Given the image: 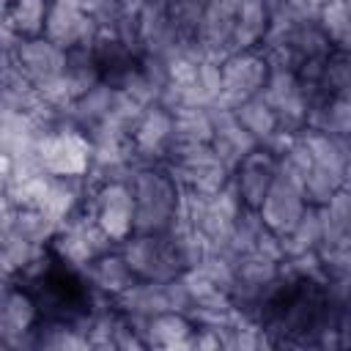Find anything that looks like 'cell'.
Masks as SVG:
<instances>
[{"instance_id": "12", "label": "cell", "mask_w": 351, "mask_h": 351, "mask_svg": "<svg viewBox=\"0 0 351 351\" xmlns=\"http://www.w3.org/2000/svg\"><path fill=\"white\" fill-rule=\"evenodd\" d=\"M236 8H239V0H208L192 33V41L197 44L203 58L222 60L225 55H230Z\"/></svg>"}, {"instance_id": "24", "label": "cell", "mask_w": 351, "mask_h": 351, "mask_svg": "<svg viewBox=\"0 0 351 351\" xmlns=\"http://www.w3.org/2000/svg\"><path fill=\"white\" fill-rule=\"evenodd\" d=\"M280 239H282L285 255L318 250V244H321V214H318V206H307L302 211V217L296 219V225Z\"/></svg>"}, {"instance_id": "8", "label": "cell", "mask_w": 351, "mask_h": 351, "mask_svg": "<svg viewBox=\"0 0 351 351\" xmlns=\"http://www.w3.org/2000/svg\"><path fill=\"white\" fill-rule=\"evenodd\" d=\"M41 310L33 293L22 285H11L0 299V346L3 348H36L33 329Z\"/></svg>"}, {"instance_id": "20", "label": "cell", "mask_w": 351, "mask_h": 351, "mask_svg": "<svg viewBox=\"0 0 351 351\" xmlns=\"http://www.w3.org/2000/svg\"><path fill=\"white\" fill-rule=\"evenodd\" d=\"M47 184H49V173L14 167V176L3 192L14 203V208H41L44 195H47Z\"/></svg>"}, {"instance_id": "16", "label": "cell", "mask_w": 351, "mask_h": 351, "mask_svg": "<svg viewBox=\"0 0 351 351\" xmlns=\"http://www.w3.org/2000/svg\"><path fill=\"white\" fill-rule=\"evenodd\" d=\"M77 274L82 277V282L88 285V291L101 293V296H110V299H115L118 293H123V291L137 280L134 271L129 269L126 258L118 252V247H112V250L96 255V258H93L90 263H85Z\"/></svg>"}, {"instance_id": "2", "label": "cell", "mask_w": 351, "mask_h": 351, "mask_svg": "<svg viewBox=\"0 0 351 351\" xmlns=\"http://www.w3.org/2000/svg\"><path fill=\"white\" fill-rule=\"evenodd\" d=\"M36 162L49 176H88L90 137L69 118H60L38 132Z\"/></svg>"}, {"instance_id": "14", "label": "cell", "mask_w": 351, "mask_h": 351, "mask_svg": "<svg viewBox=\"0 0 351 351\" xmlns=\"http://www.w3.org/2000/svg\"><path fill=\"white\" fill-rule=\"evenodd\" d=\"M274 176H277V156L271 151H266L263 145L252 148L230 170V181H233V186H236V192H239V197L247 208L261 206V200L269 192Z\"/></svg>"}, {"instance_id": "25", "label": "cell", "mask_w": 351, "mask_h": 351, "mask_svg": "<svg viewBox=\"0 0 351 351\" xmlns=\"http://www.w3.org/2000/svg\"><path fill=\"white\" fill-rule=\"evenodd\" d=\"M11 230H16L19 236H25L27 241H33L38 247H47L49 239L58 230V222L44 208H16L14 222H11Z\"/></svg>"}, {"instance_id": "28", "label": "cell", "mask_w": 351, "mask_h": 351, "mask_svg": "<svg viewBox=\"0 0 351 351\" xmlns=\"http://www.w3.org/2000/svg\"><path fill=\"white\" fill-rule=\"evenodd\" d=\"M16 41H19V36L8 27V22L0 16V58L3 55H11L14 52V47H16Z\"/></svg>"}, {"instance_id": "34", "label": "cell", "mask_w": 351, "mask_h": 351, "mask_svg": "<svg viewBox=\"0 0 351 351\" xmlns=\"http://www.w3.org/2000/svg\"><path fill=\"white\" fill-rule=\"evenodd\" d=\"M0 348H3V346H0Z\"/></svg>"}, {"instance_id": "26", "label": "cell", "mask_w": 351, "mask_h": 351, "mask_svg": "<svg viewBox=\"0 0 351 351\" xmlns=\"http://www.w3.org/2000/svg\"><path fill=\"white\" fill-rule=\"evenodd\" d=\"M80 5L88 14V19L93 22L96 33H112L121 25V19L129 14L121 5V0H80Z\"/></svg>"}, {"instance_id": "3", "label": "cell", "mask_w": 351, "mask_h": 351, "mask_svg": "<svg viewBox=\"0 0 351 351\" xmlns=\"http://www.w3.org/2000/svg\"><path fill=\"white\" fill-rule=\"evenodd\" d=\"M112 247L115 244L110 241V236L96 225L93 214L88 211V203H85V208L71 214L66 222H60L55 236L47 244L52 258L71 271H80L85 263H90L96 255H101Z\"/></svg>"}, {"instance_id": "11", "label": "cell", "mask_w": 351, "mask_h": 351, "mask_svg": "<svg viewBox=\"0 0 351 351\" xmlns=\"http://www.w3.org/2000/svg\"><path fill=\"white\" fill-rule=\"evenodd\" d=\"M170 143H173V112L159 104L145 107L129 134V148H132L134 162L137 165H151V162L162 165L170 151Z\"/></svg>"}, {"instance_id": "30", "label": "cell", "mask_w": 351, "mask_h": 351, "mask_svg": "<svg viewBox=\"0 0 351 351\" xmlns=\"http://www.w3.org/2000/svg\"><path fill=\"white\" fill-rule=\"evenodd\" d=\"M11 176H14V159L5 151H0V192L8 186Z\"/></svg>"}, {"instance_id": "22", "label": "cell", "mask_w": 351, "mask_h": 351, "mask_svg": "<svg viewBox=\"0 0 351 351\" xmlns=\"http://www.w3.org/2000/svg\"><path fill=\"white\" fill-rule=\"evenodd\" d=\"M47 5L49 0H11L3 19L19 38H33V36H41L44 30Z\"/></svg>"}, {"instance_id": "32", "label": "cell", "mask_w": 351, "mask_h": 351, "mask_svg": "<svg viewBox=\"0 0 351 351\" xmlns=\"http://www.w3.org/2000/svg\"><path fill=\"white\" fill-rule=\"evenodd\" d=\"M11 285H14V280H0V299H3V293H5Z\"/></svg>"}, {"instance_id": "18", "label": "cell", "mask_w": 351, "mask_h": 351, "mask_svg": "<svg viewBox=\"0 0 351 351\" xmlns=\"http://www.w3.org/2000/svg\"><path fill=\"white\" fill-rule=\"evenodd\" d=\"M269 30V0H239L230 52L258 49Z\"/></svg>"}, {"instance_id": "29", "label": "cell", "mask_w": 351, "mask_h": 351, "mask_svg": "<svg viewBox=\"0 0 351 351\" xmlns=\"http://www.w3.org/2000/svg\"><path fill=\"white\" fill-rule=\"evenodd\" d=\"M14 214H16L14 203L5 197V192H0V233H5V230L11 228V222H14Z\"/></svg>"}, {"instance_id": "23", "label": "cell", "mask_w": 351, "mask_h": 351, "mask_svg": "<svg viewBox=\"0 0 351 351\" xmlns=\"http://www.w3.org/2000/svg\"><path fill=\"white\" fill-rule=\"evenodd\" d=\"M230 110H233L236 121L252 134V140L258 145L266 143L277 132V118H274V112L269 110V104L261 96H252V99H247V101H241V104H236Z\"/></svg>"}, {"instance_id": "17", "label": "cell", "mask_w": 351, "mask_h": 351, "mask_svg": "<svg viewBox=\"0 0 351 351\" xmlns=\"http://www.w3.org/2000/svg\"><path fill=\"white\" fill-rule=\"evenodd\" d=\"M132 324L137 326L145 348H186L195 332V324L176 310H165L145 321H132Z\"/></svg>"}, {"instance_id": "10", "label": "cell", "mask_w": 351, "mask_h": 351, "mask_svg": "<svg viewBox=\"0 0 351 351\" xmlns=\"http://www.w3.org/2000/svg\"><path fill=\"white\" fill-rule=\"evenodd\" d=\"M41 36L69 52L77 47H90L96 38V27L82 11L80 0H49Z\"/></svg>"}, {"instance_id": "21", "label": "cell", "mask_w": 351, "mask_h": 351, "mask_svg": "<svg viewBox=\"0 0 351 351\" xmlns=\"http://www.w3.org/2000/svg\"><path fill=\"white\" fill-rule=\"evenodd\" d=\"M211 140L208 107H181L173 112V143L170 145H203Z\"/></svg>"}, {"instance_id": "15", "label": "cell", "mask_w": 351, "mask_h": 351, "mask_svg": "<svg viewBox=\"0 0 351 351\" xmlns=\"http://www.w3.org/2000/svg\"><path fill=\"white\" fill-rule=\"evenodd\" d=\"M208 115H211V151L222 159V165L228 170H233L239 165V159H244L252 148H258V143L252 140V134L236 121L233 110L230 107H222V104H211L208 107Z\"/></svg>"}, {"instance_id": "9", "label": "cell", "mask_w": 351, "mask_h": 351, "mask_svg": "<svg viewBox=\"0 0 351 351\" xmlns=\"http://www.w3.org/2000/svg\"><path fill=\"white\" fill-rule=\"evenodd\" d=\"M304 208H307V203H304V195H302V184L293 176H288L277 167V176H274L269 192L263 195L261 206L255 208L261 214L263 225L271 233L285 236L296 225V219L302 217Z\"/></svg>"}, {"instance_id": "6", "label": "cell", "mask_w": 351, "mask_h": 351, "mask_svg": "<svg viewBox=\"0 0 351 351\" xmlns=\"http://www.w3.org/2000/svg\"><path fill=\"white\" fill-rule=\"evenodd\" d=\"M277 118V129L299 134L307 126V96L296 71H269L263 90L258 93Z\"/></svg>"}, {"instance_id": "5", "label": "cell", "mask_w": 351, "mask_h": 351, "mask_svg": "<svg viewBox=\"0 0 351 351\" xmlns=\"http://www.w3.org/2000/svg\"><path fill=\"white\" fill-rule=\"evenodd\" d=\"M269 66L261 55V49H241L230 52L219 60V101L222 107H236L252 96H258L266 85Z\"/></svg>"}, {"instance_id": "4", "label": "cell", "mask_w": 351, "mask_h": 351, "mask_svg": "<svg viewBox=\"0 0 351 351\" xmlns=\"http://www.w3.org/2000/svg\"><path fill=\"white\" fill-rule=\"evenodd\" d=\"M118 252L126 258L129 269L137 280H173L184 271L181 255L170 239V233H129L123 241L115 244Z\"/></svg>"}, {"instance_id": "27", "label": "cell", "mask_w": 351, "mask_h": 351, "mask_svg": "<svg viewBox=\"0 0 351 351\" xmlns=\"http://www.w3.org/2000/svg\"><path fill=\"white\" fill-rule=\"evenodd\" d=\"M167 5H170V16H173L176 27L184 36H192L203 8L208 5V0H167Z\"/></svg>"}, {"instance_id": "7", "label": "cell", "mask_w": 351, "mask_h": 351, "mask_svg": "<svg viewBox=\"0 0 351 351\" xmlns=\"http://www.w3.org/2000/svg\"><path fill=\"white\" fill-rule=\"evenodd\" d=\"M88 211L93 214L96 225L110 236L112 244L123 241L132 233V219H134V203H132L129 184L107 181V184L90 186Z\"/></svg>"}, {"instance_id": "13", "label": "cell", "mask_w": 351, "mask_h": 351, "mask_svg": "<svg viewBox=\"0 0 351 351\" xmlns=\"http://www.w3.org/2000/svg\"><path fill=\"white\" fill-rule=\"evenodd\" d=\"M11 55H14L16 66L25 71V77L36 85V90L49 85L52 80H58L66 69V49H60L58 44H52L44 36L19 38Z\"/></svg>"}, {"instance_id": "1", "label": "cell", "mask_w": 351, "mask_h": 351, "mask_svg": "<svg viewBox=\"0 0 351 351\" xmlns=\"http://www.w3.org/2000/svg\"><path fill=\"white\" fill-rule=\"evenodd\" d=\"M126 184L134 203L132 233H165L176 222L181 197V186L176 184L170 170L159 162L134 165L126 176Z\"/></svg>"}, {"instance_id": "19", "label": "cell", "mask_w": 351, "mask_h": 351, "mask_svg": "<svg viewBox=\"0 0 351 351\" xmlns=\"http://www.w3.org/2000/svg\"><path fill=\"white\" fill-rule=\"evenodd\" d=\"M315 22L326 33L332 49L348 52L351 47V5L348 0H321L315 11Z\"/></svg>"}, {"instance_id": "31", "label": "cell", "mask_w": 351, "mask_h": 351, "mask_svg": "<svg viewBox=\"0 0 351 351\" xmlns=\"http://www.w3.org/2000/svg\"><path fill=\"white\" fill-rule=\"evenodd\" d=\"M0 280H16V269L11 266V261H8L5 250H3V244H0Z\"/></svg>"}, {"instance_id": "33", "label": "cell", "mask_w": 351, "mask_h": 351, "mask_svg": "<svg viewBox=\"0 0 351 351\" xmlns=\"http://www.w3.org/2000/svg\"><path fill=\"white\" fill-rule=\"evenodd\" d=\"M11 0H0V16H5V8H8Z\"/></svg>"}]
</instances>
